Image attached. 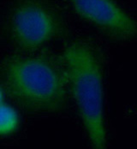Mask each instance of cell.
Returning <instances> with one entry per match:
<instances>
[{"instance_id":"obj_3","label":"cell","mask_w":137,"mask_h":149,"mask_svg":"<svg viewBox=\"0 0 137 149\" xmlns=\"http://www.w3.org/2000/svg\"><path fill=\"white\" fill-rule=\"evenodd\" d=\"M63 17L50 4L39 1H23L10 10L7 33L17 48L34 52L65 33Z\"/></svg>"},{"instance_id":"obj_2","label":"cell","mask_w":137,"mask_h":149,"mask_svg":"<svg viewBox=\"0 0 137 149\" xmlns=\"http://www.w3.org/2000/svg\"><path fill=\"white\" fill-rule=\"evenodd\" d=\"M63 58L68 73V88L92 147L105 149L101 55L91 42L77 40L66 46Z\"/></svg>"},{"instance_id":"obj_5","label":"cell","mask_w":137,"mask_h":149,"mask_svg":"<svg viewBox=\"0 0 137 149\" xmlns=\"http://www.w3.org/2000/svg\"><path fill=\"white\" fill-rule=\"evenodd\" d=\"M1 119H0V133L3 136L14 133L18 127V116L16 111L4 102L3 93L1 91Z\"/></svg>"},{"instance_id":"obj_4","label":"cell","mask_w":137,"mask_h":149,"mask_svg":"<svg viewBox=\"0 0 137 149\" xmlns=\"http://www.w3.org/2000/svg\"><path fill=\"white\" fill-rule=\"evenodd\" d=\"M74 12L108 38L128 42L137 38V21L109 0H75Z\"/></svg>"},{"instance_id":"obj_1","label":"cell","mask_w":137,"mask_h":149,"mask_svg":"<svg viewBox=\"0 0 137 149\" xmlns=\"http://www.w3.org/2000/svg\"><path fill=\"white\" fill-rule=\"evenodd\" d=\"M2 88L23 109L40 113L63 110L68 102L64 58L50 54L8 56L1 65Z\"/></svg>"}]
</instances>
